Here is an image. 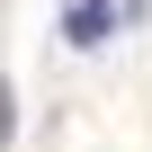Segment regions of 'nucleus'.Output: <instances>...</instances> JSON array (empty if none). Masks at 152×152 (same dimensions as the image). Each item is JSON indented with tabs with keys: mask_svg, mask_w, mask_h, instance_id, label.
Returning a JSON list of instances; mask_svg holds the SVG:
<instances>
[{
	"mask_svg": "<svg viewBox=\"0 0 152 152\" xmlns=\"http://www.w3.org/2000/svg\"><path fill=\"white\" fill-rule=\"evenodd\" d=\"M107 18H116L107 0H81V9H72L63 27H72V45H99V36H107Z\"/></svg>",
	"mask_w": 152,
	"mask_h": 152,
	"instance_id": "1",
	"label": "nucleus"
}]
</instances>
